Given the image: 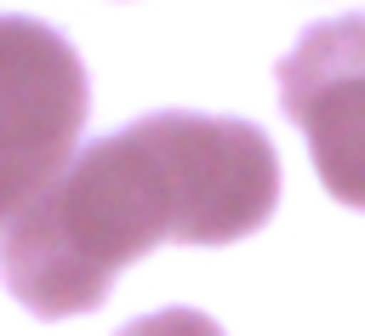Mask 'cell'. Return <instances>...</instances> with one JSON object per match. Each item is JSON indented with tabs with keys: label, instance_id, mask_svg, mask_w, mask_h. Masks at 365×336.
Listing matches in <instances>:
<instances>
[{
	"label": "cell",
	"instance_id": "obj_1",
	"mask_svg": "<svg viewBox=\"0 0 365 336\" xmlns=\"http://www.w3.org/2000/svg\"><path fill=\"white\" fill-rule=\"evenodd\" d=\"M279 159L251 120L148 114L80 148L6 228L0 273L40 319L103 308L154 245H234L274 216Z\"/></svg>",
	"mask_w": 365,
	"mask_h": 336
},
{
	"label": "cell",
	"instance_id": "obj_2",
	"mask_svg": "<svg viewBox=\"0 0 365 336\" xmlns=\"http://www.w3.org/2000/svg\"><path fill=\"white\" fill-rule=\"evenodd\" d=\"M80 125L86 68L74 46L34 17H0V228L74 159Z\"/></svg>",
	"mask_w": 365,
	"mask_h": 336
},
{
	"label": "cell",
	"instance_id": "obj_3",
	"mask_svg": "<svg viewBox=\"0 0 365 336\" xmlns=\"http://www.w3.org/2000/svg\"><path fill=\"white\" fill-rule=\"evenodd\" d=\"M279 103L302 125L325 194L365 211V17L314 23L279 63Z\"/></svg>",
	"mask_w": 365,
	"mask_h": 336
},
{
	"label": "cell",
	"instance_id": "obj_4",
	"mask_svg": "<svg viewBox=\"0 0 365 336\" xmlns=\"http://www.w3.org/2000/svg\"><path fill=\"white\" fill-rule=\"evenodd\" d=\"M120 336H222L205 313L194 308H165V313H148V319H131Z\"/></svg>",
	"mask_w": 365,
	"mask_h": 336
}]
</instances>
